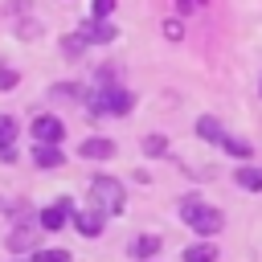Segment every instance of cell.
Wrapping results in <instances>:
<instances>
[{"instance_id":"1","label":"cell","mask_w":262,"mask_h":262,"mask_svg":"<svg viewBox=\"0 0 262 262\" xmlns=\"http://www.w3.org/2000/svg\"><path fill=\"white\" fill-rule=\"evenodd\" d=\"M180 221H184L192 233H201V237H213V233H221V225H225V217H221L213 205H205L201 196H180Z\"/></svg>"},{"instance_id":"2","label":"cell","mask_w":262,"mask_h":262,"mask_svg":"<svg viewBox=\"0 0 262 262\" xmlns=\"http://www.w3.org/2000/svg\"><path fill=\"white\" fill-rule=\"evenodd\" d=\"M90 205H94L102 217H111V213H123L127 192H123V184H119L115 176H94V180H90Z\"/></svg>"},{"instance_id":"3","label":"cell","mask_w":262,"mask_h":262,"mask_svg":"<svg viewBox=\"0 0 262 262\" xmlns=\"http://www.w3.org/2000/svg\"><path fill=\"white\" fill-rule=\"evenodd\" d=\"M86 106L94 115H127L135 106V94L123 90V86H98L94 94H86Z\"/></svg>"},{"instance_id":"4","label":"cell","mask_w":262,"mask_h":262,"mask_svg":"<svg viewBox=\"0 0 262 262\" xmlns=\"http://www.w3.org/2000/svg\"><path fill=\"white\" fill-rule=\"evenodd\" d=\"M33 135H37V143H61L66 139V127H61L57 115H37L33 119Z\"/></svg>"},{"instance_id":"5","label":"cell","mask_w":262,"mask_h":262,"mask_svg":"<svg viewBox=\"0 0 262 262\" xmlns=\"http://www.w3.org/2000/svg\"><path fill=\"white\" fill-rule=\"evenodd\" d=\"M70 221H74V229H78L82 237H98V233L106 229V217H102V213H98L94 205H90V209H78V213H74Z\"/></svg>"},{"instance_id":"6","label":"cell","mask_w":262,"mask_h":262,"mask_svg":"<svg viewBox=\"0 0 262 262\" xmlns=\"http://www.w3.org/2000/svg\"><path fill=\"white\" fill-rule=\"evenodd\" d=\"M70 213H74V201H70V196H61L57 205H49V209H41V217H37V221H41V229H49V233H57V229L66 225V217H70Z\"/></svg>"},{"instance_id":"7","label":"cell","mask_w":262,"mask_h":262,"mask_svg":"<svg viewBox=\"0 0 262 262\" xmlns=\"http://www.w3.org/2000/svg\"><path fill=\"white\" fill-rule=\"evenodd\" d=\"M82 41H94V45H106V41H115V25H106L102 16H94V20H86L82 29Z\"/></svg>"},{"instance_id":"8","label":"cell","mask_w":262,"mask_h":262,"mask_svg":"<svg viewBox=\"0 0 262 262\" xmlns=\"http://www.w3.org/2000/svg\"><path fill=\"white\" fill-rule=\"evenodd\" d=\"M127 254H131V258H139V262H147V258H156V254H160V237H156V233H139V237L127 246Z\"/></svg>"},{"instance_id":"9","label":"cell","mask_w":262,"mask_h":262,"mask_svg":"<svg viewBox=\"0 0 262 262\" xmlns=\"http://www.w3.org/2000/svg\"><path fill=\"white\" fill-rule=\"evenodd\" d=\"M86 160H111L115 156V143L111 139H102V135H94V139H82V147H78Z\"/></svg>"},{"instance_id":"10","label":"cell","mask_w":262,"mask_h":262,"mask_svg":"<svg viewBox=\"0 0 262 262\" xmlns=\"http://www.w3.org/2000/svg\"><path fill=\"white\" fill-rule=\"evenodd\" d=\"M33 160H37V168H61L66 164V156L57 151V143H37Z\"/></svg>"},{"instance_id":"11","label":"cell","mask_w":262,"mask_h":262,"mask_svg":"<svg viewBox=\"0 0 262 262\" xmlns=\"http://www.w3.org/2000/svg\"><path fill=\"white\" fill-rule=\"evenodd\" d=\"M184 262H217V246L213 242H192V246H184Z\"/></svg>"},{"instance_id":"12","label":"cell","mask_w":262,"mask_h":262,"mask_svg":"<svg viewBox=\"0 0 262 262\" xmlns=\"http://www.w3.org/2000/svg\"><path fill=\"white\" fill-rule=\"evenodd\" d=\"M233 180H237L246 192H262V172H258V168H250V164H242V168L233 172Z\"/></svg>"},{"instance_id":"13","label":"cell","mask_w":262,"mask_h":262,"mask_svg":"<svg viewBox=\"0 0 262 262\" xmlns=\"http://www.w3.org/2000/svg\"><path fill=\"white\" fill-rule=\"evenodd\" d=\"M196 135H201V139H209V143H221V135H225V131H221V123H217L213 115H201V119H196Z\"/></svg>"},{"instance_id":"14","label":"cell","mask_w":262,"mask_h":262,"mask_svg":"<svg viewBox=\"0 0 262 262\" xmlns=\"http://www.w3.org/2000/svg\"><path fill=\"white\" fill-rule=\"evenodd\" d=\"M221 147H225L229 156H237V160H250V151H254V147H250L246 139H237V135H221Z\"/></svg>"},{"instance_id":"15","label":"cell","mask_w":262,"mask_h":262,"mask_svg":"<svg viewBox=\"0 0 262 262\" xmlns=\"http://www.w3.org/2000/svg\"><path fill=\"white\" fill-rule=\"evenodd\" d=\"M16 143V119L12 115H0V151Z\"/></svg>"},{"instance_id":"16","label":"cell","mask_w":262,"mask_h":262,"mask_svg":"<svg viewBox=\"0 0 262 262\" xmlns=\"http://www.w3.org/2000/svg\"><path fill=\"white\" fill-rule=\"evenodd\" d=\"M143 151H147V156H164V151H168V139H164V135H147V139H143Z\"/></svg>"},{"instance_id":"17","label":"cell","mask_w":262,"mask_h":262,"mask_svg":"<svg viewBox=\"0 0 262 262\" xmlns=\"http://www.w3.org/2000/svg\"><path fill=\"white\" fill-rule=\"evenodd\" d=\"M29 246H33V233H29V229H16V233L8 237V250H12V254H16V250H29Z\"/></svg>"},{"instance_id":"18","label":"cell","mask_w":262,"mask_h":262,"mask_svg":"<svg viewBox=\"0 0 262 262\" xmlns=\"http://www.w3.org/2000/svg\"><path fill=\"white\" fill-rule=\"evenodd\" d=\"M33 262H74V258H70L66 250H37Z\"/></svg>"},{"instance_id":"19","label":"cell","mask_w":262,"mask_h":262,"mask_svg":"<svg viewBox=\"0 0 262 262\" xmlns=\"http://www.w3.org/2000/svg\"><path fill=\"white\" fill-rule=\"evenodd\" d=\"M49 94H53V98H78V94H82V86H66V82H61V86H53Z\"/></svg>"},{"instance_id":"20","label":"cell","mask_w":262,"mask_h":262,"mask_svg":"<svg viewBox=\"0 0 262 262\" xmlns=\"http://www.w3.org/2000/svg\"><path fill=\"white\" fill-rule=\"evenodd\" d=\"M111 12H115V0H94V16H102V20H106Z\"/></svg>"},{"instance_id":"21","label":"cell","mask_w":262,"mask_h":262,"mask_svg":"<svg viewBox=\"0 0 262 262\" xmlns=\"http://www.w3.org/2000/svg\"><path fill=\"white\" fill-rule=\"evenodd\" d=\"M164 37H168V41H180V37H184V29H180L176 20H168V25H164Z\"/></svg>"},{"instance_id":"22","label":"cell","mask_w":262,"mask_h":262,"mask_svg":"<svg viewBox=\"0 0 262 262\" xmlns=\"http://www.w3.org/2000/svg\"><path fill=\"white\" fill-rule=\"evenodd\" d=\"M16 86V70H0V90H12Z\"/></svg>"},{"instance_id":"23","label":"cell","mask_w":262,"mask_h":262,"mask_svg":"<svg viewBox=\"0 0 262 262\" xmlns=\"http://www.w3.org/2000/svg\"><path fill=\"white\" fill-rule=\"evenodd\" d=\"M0 209H4V201H0Z\"/></svg>"}]
</instances>
